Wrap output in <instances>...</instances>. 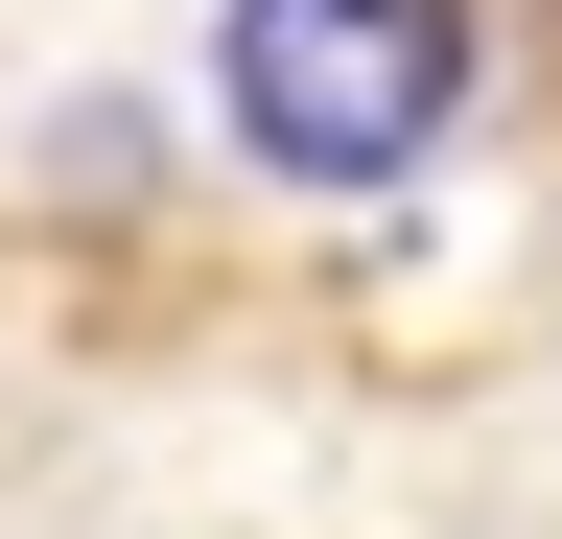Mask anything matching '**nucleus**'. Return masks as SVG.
<instances>
[{
    "label": "nucleus",
    "mask_w": 562,
    "mask_h": 539,
    "mask_svg": "<svg viewBox=\"0 0 562 539\" xmlns=\"http://www.w3.org/2000/svg\"><path fill=\"white\" fill-rule=\"evenodd\" d=\"M492 94V0H235L211 24V142L258 188H398Z\"/></svg>",
    "instance_id": "1"
}]
</instances>
